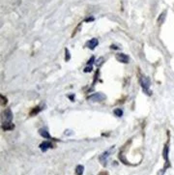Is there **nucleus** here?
Returning <instances> with one entry per match:
<instances>
[{
  "label": "nucleus",
  "mask_w": 174,
  "mask_h": 175,
  "mask_svg": "<svg viewBox=\"0 0 174 175\" xmlns=\"http://www.w3.org/2000/svg\"><path fill=\"white\" fill-rule=\"evenodd\" d=\"M13 113L11 109H6L2 114V128L3 130H12L14 129V125L12 124Z\"/></svg>",
  "instance_id": "1"
},
{
  "label": "nucleus",
  "mask_w": 174,
  "mask_h": 175,
  "mask_svg": "<svg viewBox=\"0 0 174 175\" xmlns=\"http://www.w3.org/2000/svg\"><path fill=\"white\" fill-rule=\"evenodd\" d=\"M140 85H141V87L143 88V91L145 93H147V94H149V95L151 94V92H150L151 82H150V80H149L148 77H140Z\"/></svg>",
  "instance_id": "2"
},
{
  "label": "nucleus",
  "mask_w": 174,
  "mask_h": 175,
  "mask_svg": "<svg viewBox=\"0 0 174 175\" xmlns=\"http://www.w3.org/2000/svg\"><path fill=\"white\" fill-rule=\"evenodd\" d=\"M88 99L92 102H102L105 99V96L102 93H96V94L91 95Z\"/></svg>",
  "instance_id": "3"
},
{
  "label": "nucleus",
  "mask_w": 174,
  "mask_h": 175,
  "mask_svg": "<svg viewBox=\"0 0 174 175\" xmlns=\"http://www.w3.org/2000/svg\"><path fill=\"white\" fill-rule=\"evenodd\" d=\"M111 150L109 151V150H108V151H105L103 154L100 156V161H101V163H103L104 166H105L106 165V160H108V158L109 157V155L111 154Z\"/></svg>",
  "instance_id": "4"
},
{
  "label": "nucleus",
  "mask_w": 174,
  "mask_h": 175,
  "mask_svg": "<svg viewBox=\"0 0 174 175\" xmlns=\"http://www.w3.org/2000/svg\"><path fill=\"white\" fill-rule=\"evenodd\" d=\"M98 44H99V42H98V40L96 38H93V39H91L90 41H88L87 42V44H86V46L87 48H89L90 49H94L96 46H98Z\"/></svg>",
  "instance_id": "5"
},
{
  "label": "nucleus",
  "mask_w": 174,
  "mask_h": 175,
  "mask_svg": "<svg viewBox=\"0 0 174 175\" xmlns=\"http://www.w3.org/2000/svg\"><path fill=\"white\" fill-rule=\"evenodd\" d=\"M39 147L41 148V150L42 151H44V152H45L47 150H48L49 148H51L52 147V144H51V141H44L43 143H41L40 144V146Z\"/></svg>",
  "instance_id": "6"
},
{
  "label": "nucleus",
  "mask_w": 174,
  "mask_h": 175,
  "mask_svg": "<svg viewBox=\"0 0 174 175\" xmlns=\"http://www.w3.org/2000/svg\"><path fill=\"white\" fill-rule=\"evenodd\" d=\"M116 58L118 61L122 62V63H128L129 62V56L124 54V53H120V54H118L116 56Z\"/></svg>",
  "instance_id": "7"
},
{
  "label": "nucleus",
  "mask_w": 174,
  "mask_h": 175,
  "mask_svg": "<svg viewBox=\"0 0 174 175\" xmlns=\"http://www.w3.org/2000/svg\"><path fill=\"white\" fill-rule=\"evenodd\" d=\"M39 132H40V134L42 135V137H44L45 138H51V135H49V133L45 129H41Z\"/></svg>",
  "instance_id": "8"
},
{
  "label": "nucleus",
  "mask_w": 174,
  "mask_h": 175,
  "mask_svg": "<svg viewBox=\"0 0 174 175\" xmlns=\"http://www.w3.org/2000/svg\"><path fill=\"white\" fill-rule=\"evenodd\" d=\"M83 171H84V166H77V168H76V173L77 175H82L83 174Z\"/></svg>",
  "instance_id": "9"
},
{
  "label": "nucleus",
  "mask_w": 174,
  "mask_h": 175,
  "mask_svg": "<svg viewBox=\"0 0 174 175\" xmlns=\"http://www.w3.org/2000/svg\"><path fill=\"white\" fill-rule=\"evenodd\" d=\"M166 16V12H164V13H162L161 14V16L159 17V20H158V22L160 24H162V22H164V20H165V17Z\"/></svg>",
  "instance_id": "10"
},
{
  "label": "nucleus",
  "mask_w": 174,
  "mask_h": 175,
  "mask_svg": "<svg viewBox=\"0 0 174 175\" xmlns=\"http://www.w3.org/2000/svg\"><path fill=\"white\" fill-rule=\"evenodd\" d=\"M114 114L116 116H118V117H121L123 115V111H122V109H120V108H116L114 110Z\"/></svg>",
  "instance_id": "11"
},
{
  "label": "nucleus",
  "mask_w": 174,
  "mask_h": 175,
  "mask_svg": "<svg viewBox=\"0 0 174 175\" xmlns=\"http://www.w3.org/2000/svg\"><path fill=\"white\" fill-rule=\"evenodd\" d=\"M91 71H92V66H91V65H88V66L84 69V72H85V73H89V72H91Z\"/></svg>",
  "instance_id": "12"
},
{
  "label": "nucleus",
  "mask_w": 174,
  "mask_h": 175,
  "mask_svg": "<svg viewBox=\"0 0 174 175\" xmlns=\"http://www.w3.org/2000/svg\"><path fill=\"white\" fill-rule=\"evenodd\" d=\"M94 17H87V19H85V22H90V21H94Z\"/></svg>",
  "instance_id": "13"
},
{
  "label": "nucleus",
  "mask_w": 174,
  "mask_h": 175,
  "mask_svg": "<svg viewBox=\"0 0 174 175\" xmlns=\"http://www.w3.org/2000/svg\"><path fill=\"white\" fill-rule=\"evenodd\" d=\"M70 54H69V51H68V48H66V60L68 61V60L70 59Z\"/></svg>",
  "instance_id": "14"
},
{
  "label": "nucleus",
  "mask_w": 174,
  "mask_h": 175,
  "mask_svg": "<svg viewBox=\"0 0 174 175\" xmlns=\"http://www.w3.org/2000/svg\"><path fill=\"white\" fill-rule=\"evenodd\" d=\"M95 61V57L94 56H92L91 57V59L89 60V61H88V65H91V63H93Z\"/></svg>",
  "instance_id": "15"
}]
</instances>
